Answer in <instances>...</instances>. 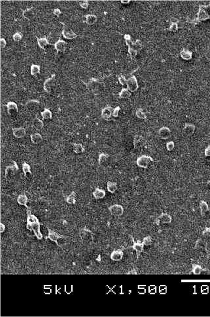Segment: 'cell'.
<instances>
[{"label": "cell", "instance_id": "1", "mask_svg": "<svg viewBox=\"0 0 210 317\" xmlns=\"http://www.w3.org/2000/svg\"><path fill=\"white\" fill-rule=\"evenodd\" d=\"M151 162H154V159L152 157L148 155H143L137 158L136 164L139 167L147 169Z\"/></svg>", "mask_w": 210, "mask_h": 317}, {"label": "cell", "instance_id": "2", "mask_svg": "<svg viewBox=\"0 0 210 317\" xmlns=\"http://www.w3.org/2000/svg\"><path fill=\"white\" fill-rule=\"evenodd\" d=\"M8 113L11 117L15 118L18 113V108L17 104L15 102L9 101L6 104Z\"/></svg>", "mask_w": 210, "mask_h": 317}, {"label": "cell", "instance_id": "3", "mask_svg": "<svg viewBox=\"0 0 210 317\" xmlns=\"http://www.w3.org/2000/svg\"><path fill=\"white\" fill-rule=\"evenodd\" d=\"M60 23L63 25L62 33L65 38L68 40H73L78 36L71 30V28H69L64 22H60Z\"/></svg>", "mask_w": 210, "mask_h": 317}, {"label": "cell", "instance_id": "4", "mask_svg": "<svg viewBox=\"0 0 210 317\" xmlns=\"http://www.w3.org/2000/svg\"><path fill=\"white\" fill-rule=\"evenodd\" d=\"M108 210L111 214L114 216H120L123 214L124 209L123 207L121 205H113L108 207Z\"/></svg>", "mask_w": 210, "mask_h": 317}, {"label": "cell", "instance_id": "5", "mask_svg": "<svg viewBox=\"0 0 210 317\" xmlns=\"http://www.w3.org/2000/svg\"><path fill=\"white\" fill-rule=\"evenodd\" d=\"M55 77V74L52 75L51 77L48 78L44 82V89L46 92L49 93L52 91L54 85Z\"/></svg>", "mask_w": 210, "mask_h": 317}, {"label": "cell", "instance_id": "6", "mask_svg": "<svg viewBox=\"0 0 210 317\" xmlns=\"http://www.w3.org/2000/svg\"><path fill=\"white\" fill-rule=\"evenodd\" d=\"M195 130V126L194 124L186 123L183 129V134L185 137H188L194 134Z\"/></svg>", "mask_w": 210, "mask_h": 317}, {"label": "cell", "instance_id": "7", "mask_svg": "<svg viewBox=\"0 0 210 317\" xmlns=\"http://www.w3.org/2000/svg\"><path fill=\"white\" fill-rule=\"evenodd\" d=\"M40 102L36 99H31L25 103V106L29 111H35L40 107Z\"/></svg>", "mask_w": 210, "mask_h": 317}, {"label": "cell", "instance_id": "8", "mask_svg": "<svg viewBox=\"0 0 210 317\" xmlns=\"http://www.w3.org/2000/svg\"><path fill=\"white\" fill-rule=\"evenodd\" d=\"M19 170L17 163L15 161H13V164L6 167L5 169V176L6 178L9 176H12L16 173L17 171Z\"/></svg>", "mask_w": 210, "mask_h": 317}, {"label": "cell", "instance_id": "9", "mask_svg": "<svg viewBox=\"0 0 210 317\" xmlns=\"http://www.w3.org/2000/svg\"><path fill=\"white\" fill-rule=\"evenodd\" d=\"M159 135L161 138L166 140L170 137L171 132L168 127H163L159 130Z\"/></svg>", "mask_w": 210, "mask_h": 317}, {"label": "cell", "instance_id": "10", "mask_svg": "<svg viewBox=\"0 0 210 317\" xmlns=\"http://www.w3.org/2000/svg\"><path fill=\"white\" fill-rule=\"evenodd\" d=\"M12 133L14 136L17 138H23L26 134V130L23 127L13 128Z\"/></svg>", "mask_w": 210, "mask_h": 317}, {"label": "cell", "instance_id": "11", "mask_svg": "<svg viewBox=\"0 0 210 317\" xmlns=\"http://www.w3.org/2000/svg\"><path fill=\"white\" fill-rule=\"evenodd\" d=\"M67 44L65 41L60 39L54 44L57 53H58L59 52H64L67 48Z\"/></svg>", "mask_w": 210, "mask_h": 317}, {"label": "cell", "instance_id": "12", "mask_svg": "<svg viewBox=\"0 0 210 317\" xmlns=\"http://www.w3.org/2000/svg\"><path fill=\"white\" fill-rule=\"evenodd\" d=\"M145 143V140L142 136L136 135L133 139V145L135 148L141 147Z\"/></svg>", "mask_w": 210, "mask_h": 317}, {"label": "cell", "instance_id": "13", "mask_svg": "<svg viewBox=\"0 0 210 317\" xmlns=\"http://www.w3.org/2000/svg\"><path fill=\"white\" fill-rule=\"evenodd\" d=\"M113 109L108 107L104 108L102 111V117L105 120H108L113 115Z\"/></svg>", "mask_w": 210, "mask_h": 317}, {"label": "cell", "instance_id": "14", "mask_svg": "<svg viewBox=\"0 0 210 317\" xmlns=\"http://www.w3.org/2000/svg\"><path fill=\"white\" fill-rule=\"evenodd\" d=\"M32 125L36 130H41L44 126V123L42 120L36 117L32 122Z\"/></svg>", "mask_w": 210, "mask_h": 317}, {"label": "cell", "instance_id": "15", "mask_svg": "<svg viewBox=\"0 0 210 317\" xmlns=\"http://www.w3.org/2000/svg\"><path fill=\"white\" fill-rule=\"evenodd\" d=\"M93 196L96 199H101L105 198L106 195L105 191L97 188L93 193Z\"/></svg>", "mask_w": 210, "mask_h": 317}, {"label": "cell", "instance_id": "16", "mask_svg": "<svg viewBox=\"0 0 210 317\" xmlns=\"http://www.w3.org/2000/svg\"><path fill=\"white\" fill-rule=\"evenodd\" d=\"M30 138L32 142L34 144H39L43 140L42 135L39 133H35L31 135Z\"/></svg>", "mask_w": 210, "mask_h": 317}, {"label": "cell", "instance_id": "17", "mask_svg": "<svg viewBox=\"0 0 210 317\" xmlns=\"http://www.w3.org/2000/svg\"><path fill=\"white\" fill-rule=\"evenodd\" d=\"M199 207H200V211L202 215H205V214L209 210L208 205L206 201L204 200H202L200 201L199 203Z\"/></svg>", "mask_w": 210, "mask_h": 317}, {"label": "cell", "instance_id": "18", "mask_svg": "<svg viewBox=\"0 0 210 317\" xmlns=\"http://www.w3.org/2000/svg\"><path fill=\"white\" fill-rule=\"evenodd\" d=\"M107 189L111 193H114L118 189L117 184L114 182L108 181L107 183Z\"/></svg>", "mask_w": 210, "mask_h": 317}, {"label": "cell", "instance_id": "19", "mask_svg": "<svg viewBox=\"0 0 210 317\" xmlns=\"http://www.w3.org/2000/svg\"><path fill=\"white\" fill-rule=\"evenodd\" d=\"M72 148L73 152L76 154L83 153L85 151V149L81 144L76 143H73Z\"/></svg>", "mask_w": 210, "mask_h": 317}, {"label": "cell", "instance_id": "20", "mask_svg": "<svg viewBox=\"0 0 210 317\" xmlns=\"http://www.w3.org/2000/svg\"><path fill=\"white\" fill-rule=\"evenodd\" d=\"M159 221L164 223H169L172 220V217L170 215L167 213H162L158 217Z\"/></svg>", "mask_w": 210, "mask_h": 317}, {"label": "cell", "instance_id": "21", "mask_svg": "<svg viewBox=\"0 0 210 317\" xmlns=\"http://www.w3.org/2000/svg\"><path fill=\"white\" fill-rule=\"evenodd\" d=\"M42 118L44 120H50L52 118L53 113L50 109L46 108L41 113Z\"/></svg>", "mask_w": 210, "mask_h": 317}, {"label": "cell", "instance_id": "22", "mask_svg": "<svg viewBox=\"0 0 210 317\" xmlns=\"http://www.w3.org/2000/svg\"><path fill=\"white\" fill-rule=\"evenodd\" d=\"M17 202L21 205H24L26 207H28L27 206V203L28 202V199L25 194L19 195L18 198Z\"/></svg>", "mask_w": 210, "mask_h": 317}, {"label": "cell", "instance_id": "23", "mask_svg": "<svg viewBox=\"0 0 210 317\" xmlns=\"http://www.w3.org/2000/svg\"><path fill=\"white\" fill-rule=\"evenodd\" d=\"M109 157V155L105 153H101L99 155L98 162L100 165H103L107 162L108 159Z\"/></svg>", "mask_w": 210, "mask_h": 317}, {"label": "cell", "instance_id": "24", "mask_svg": "<svg viewBox=\"0 0 210 317\" xmlns=\"http://www.w3.org/2000/svg\"><path fill=\"white\" fill-rule=\"evenodd\" d=\"M33 8L32 7L23 11L22 15L26 19L30 20L32 16L34 15V12H33Z\"/></svg>", "mask_w": 210, "mask_h": 317}, {"label": "cell", "instance_id": "25", "mask_svg": "<svg viewBox=\"0 0 210 317\" xmlns=\"http://www.w3.org/2000/svg\"><path fill=\"white\" fill-rule=\"evenodd\" d=\"M36 38L37 39V42H38V45H39V47L42 49H44V48L48 45V44H50L49 43L48 40H47V38L45 37L44 38H40L39 39L37 36H36Z\"/></svg>", "mask_w": 210, "mask_h": 317}, {"label": "cell", "instance_id": "26", "mask_svg": "<svg viewBox=\"0 0 210 317\" xmlns=\"http://www.w3.org/2000/svg\"><path fill=\"white\" fill-rule=\"evenodd\" d=\"M30 70H31V75H32L35 76H36L40 73V66L37 65H35V64H32V65H31V68H30Z\"/></svg>", "mask_w": 210, "mask_h": 317}, {"label": "cell", "instance_id": "27", "mask_svg": "<svg viewBox=\"0 0 210 317\" xmlns=\"http://www.w3.org/2000/svg\"><path fill=\"white\" fill-rule=\"evenodd\" d=\"M76 194L75 192L74 191H73L72 192L71 194L69 195L67 199H66V202L69 204H75L76 203Z\"/></svg>", "mask_w": 210, "mask_h": 317}, {"label": "cell", "instance_id": "28", "mask_svg": "<svg viewBox=\"0 0 210 317\" xmlns=\"http://www.w3.org/2000/svg\"><path fill=\"white\" fill-rule=\"evenodd\" d=\"M22 169L25 176H26L27 173H30V174H31V173H32L31 171V167H30V165L28 163H23L22 165Z\"/></svg>", "mask_w": 210, "mask_h": 317}, {"label": "cell", "instance_id": "29", "mask_svg": "<svg viewBox=\"0 0 210 317\" xmlns=\"http://www.w3.org/2000/svg\"><path fill=\"white\" fill-rule=\"evenodd\" d=\"M136 116L139 118L142 119H145L146 118V115L145 113H144V111L142 109H139L136 111Z\"/></svg>", "mask_w": 210, "mask_h": 317}, {"label": "cell", "instance_id": "30", "mask_svg": "<svg viewBox=\"0 0 210 317\" xmlns=\"http://www.w3.org/2000/svg\"><path fill=\"white\" fill-rule=\"evenodd\" d=\"M23 37V34L20 32H17L15 33L13 36V39L15 41L18 42L20 41Z\"/></svg>", "mask_w": 210, "mask_h": 317}, {"label": "cell", "instance_id": "31", "mask_svg": "<svg viewBox=\"0 0 210 317\" xmlns=\"http://www.w3.org/2000/svg\"><path fill=\"white\" fill-rule=\"evenodd\" d=\"M175 147L174 142L173 141H170L167 143L166 148L169 151H171L174 149Z\"/></svg>", "mask_w": 210, "mask_h": 317}, {"label": "cell", "instance_id": "32", "mask_svg": "<svg viewBox=\"0 0 210 317\" xmlns=\"http://www.w3.org/2000/svg\"><path fill=\"white\" fill-rule=\"evenodd\" d=\"M119 107H117L115 108V109L113 110V111L112 116L115 117H117L118 116V113H119Z\"/></svg>", "mask_w": 210, "mask_h": 317}, {"label": "cell", "instance_id": "33", "mask_svg": "<svg viewBox=\"0 0 210 317\" xmlns=\"http://www.w3.org/2000/svg\"><path fill=\"white\" fill-rule=\"evenodd\" d=\"M205 155L207 157H210V145L207 147L205 149Z\"/></svg>", "mask_w": 210, "mask_h": 317}, {"label": "cell", "instance_id": "34", "mask_svg": "<svg viewBox=\"0 0 210 317\" xmlns=\"http://www.w3.org/2000/svg\"><path fill=\"white\" fill-rule=\"evenodd\" d=\"M0 45H1V49H3V48L5 47L6 45V41L4 38H2L1 39V44H0Z\"/></svg>", "mask_w": 210, "mask_h": 317}, {"label": "cell", "instance_id": "35", "mask_svg": "<svg viewBox=\"0 0 210 317\" xmlns=\"http://www.w3.org/2000/svg\"><path fill=\"white\" fill-rule=\"evenodd\" d=\"M62 12L58 8L55 9L53 11V14L57 16L58 17L61 14Z\"/></svg>", "mask_w": 210, "mask_h": 317}, {"label": "cell", "instance_id": "36", "mask_svg": "<svg viewBox=\"0 0 210 317\" xmlns=\"http://www.w3.org/2000/svg\"><path fill=\"white\" fill-rule=\"evenodd\" d=\"M208 185L209 186L210 188V180H209V181H208Z\"/></svg>", "mask_w": 210, "mask_h": 317}]
</instances>
